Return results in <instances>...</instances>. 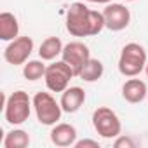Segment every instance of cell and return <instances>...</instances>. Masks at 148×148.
I'll return each instance as SVG.
<instances>
[{
    "label": "cell",
    "mask_w": 148,
    "mask_h": 148,
    "mask_svg": "<svg viewBox=\"0 0 148 148\" xmlns=\"http://www.w3.org/2000/svg\"><path fill=\"white\" fill-rule=\"evenodd\" d=\"M105 26L103 12L89 9L82 2H73L66 11V30L73 37H94Z\"/></svg>",
    "instance_id": "obj_1"
},
{
    "label": "cell",
    "mask_w": 148,
    "mask_h": 148,
    "mask_svg": "<svg viewBox=\"0 0 148 148\" xmlns=\"http://www.w3.org/2000/svg\"><path fill=\"white\" fill-rule=\"evenodd\" d=\"M148 59L146 51L143 45L136 42H129L122 47L120 58H119V71L124 77H136L145 70Z\"/></svg>",
    "instance_id": "obj_2"
},
{
    "label": "cell",
    "mask_w": 148,
    "mask_h": 148,
    "mask_svg": "<svg viewBox=\"0 0 148 148\" xmlns=\"http://www.w3.org/2000/svg\"><path fill=\"white\" fill-rule=\"evenodd\" d=\"M33 108V99L25 91H14L5 105H4V117L11 125H21L30 119Z\"/></svg>",
    "instance_id": "obj_3"
},
{
    "label": "cell",
    "mask_w": 148,
    "mask_h": 148,
    "mask_svg": "<svg viewBox=\"0 0 148 148\" xmlns=\"http://www.w3.org/2000/svg\"><path fill=\"white\" fill-rule=\"evenodd\" d=\"M33 110L37 115V120L42 125H56L61 120V103H58L51 92H37L33 96Z\"/></svg>",
    "instance_id": "obj_4"
},
{
    "label": "cell",
    "mask_w": 148,
    "mask_h": 148,
    "mask_svg": "<svg viewBox=\"0 0 148 148\" xmlns=\"http://www.w3.org/2000/svg\"><path fill=\"white\" fill-rule=\"evenodd\" d=\"M92 127L105 139L117 138L122 132V124L119 115L108 106H99L92 112Z\"/></svg>",
    "instance_id": "obj_5"
},
{
    "label": "cell",
    "mask_w": 148,
    "mask_h": 148,
    "mask_svg": "<svg viewBox=\"0 0 148 148\" xmlns=\"http://www.w3.org/2000/svg\"><path fill=\"white\" fill-rule=\"evenodd\" d=\"M73 77H75V73H73L71 66L61 59V61H54L52 64L47 66L44 80H45V86L49 91L63 92L66 87H70V80Z\"/></svg>",
    "instance_id": "obj_6"
},
{
    "label": "cell",
    "mask_w": 148,
    "mask_h": 148,
    "mask_svg": "<svg viewBox=\"0 0 148 148\" xmlns=\"http://www.w3.org/2000/svg\"><path fill=\"white\" fill-rule=\"evenodd\" d=\"M32 52H33V38L23 35L9 42V45L4 49V59L12 66H19L28 61Z\"/></svg>",
    "instance_id": "obj_7"
},
{
    "label": "cell",
    "mask_w": 148,
    "mask_h": 148,
    "mask_svg": "<svg viewBox=\"0 0 148 148\" xmlns=\"http://www.w3.org/2000/svg\"><path fill=\"white\" fill-rule=\"evenodd\" d=\"M61 59L66 61L73 73H75V77H79V73L82 71V68L86 66V63L91 59V51L89 47L84 44V42H68L64 47H63V52H61Z\"/></svg>",
    "instance_id": "obj_8"
},
{
    "label": "cell",
    "mask_w": 148,
    "mask_h": 148,
    "mask_svg": "<svg viewBox=\"0 0 148 148\" xmlns=\"http://www.w3.org/2000/svg\"><path fill=\"white\" fill-rule=\"evenodd\" d=\"M103 16H105V26L110 32H122L131 23V12L124 4H113V2L106 4Z\"/></svg>",
    "instance_id": "obj_9"
},
{
    "label": "cell",
    "mask_w": 148,
    "mask_h": 148,
    "mask_svg": "<svg viewBox=\"0 0 148 148\" xmlns=\"http://www.w3.org/2000/svg\"><path fill=\"white\" fill-rule=\"evenodd\" d=\"M59 103H61L63 112H66V113H75L86 103V91L82 87H77V86L66 87L61 92V101Z\"/></svg>",
    "instance_id": "obj_10"
},
{
    "label": "cell",
    "mask_w": 148,
    "mask_h": 148,
    "mask_svg": "<svg viewBox=\"0 0 148 148\" xmlns=\"http://www.w3.org/2000/svg\"><path fill=\"white\" fill-rule=\"evenodd\" d=\"M51 141L56 146L66 148V146H75L77 143V129L71 124H64V122H58L56 125H52L51 131Z\"/></svg>",
    "instance_id": "obj_11"
},
{
    "label": "cell",
    "mask_w": 148,
    "mask_h": 148,
    "mask_svg": "<svg viewBox=\"0 0 148 148\" xmlns=\"http://www.w3.org/2000/svg\"><path fill=\"white\" fill-rule=\"evenodd\" d=\"M148 96V89H146V84L139 79H129L124 82L122 86V98L127 101V103H141L145 98Z\"/></svg>",
    "instance_id": "obj_12"
},
{
    "label": "cell",
    "mask_w": 148,
    "mask_h": 148,
    "mask_svg": "<svg viewBox=\"0 0 148 148\" xmlns=\"http://www.w3.org/2000/svg\"><path fill=\"white\" fill-rule=\"evenodd\" d=\"M19 37V23L12 12L0 14V38L4 42H11Z\"/></svg>",
    "instance_id": "obj_13"
},
{
    "label": "cell",
    "mask_w": 148,
    "mask_h": 148,
    "mask_svg": "<svg viewBox=\"0 0 148 148\" xmlns=\"http://www.w3.org/2000/svg\"><path fill=\"white\" fill-rule=\"evenodd\" d=\"M63 47L64 45H63L59 37H47L38 47V56L44 61H52L63 52Z\"/></svg>",
    "instance_id": "obj_14"
},
{
    "label": "cell",
    "mask_w": 148,
    "mask_h": 148,
    "mask_svg": "<svg viewBox=\"0 0 148 148\" xmlns=\"http://www.w3.org/2000/svg\"><path fill=\"white\" fill-rule=\"evenodd\" d=\"M103 73H105V66L99 59H94L91 58L86 66L82 68V71L79 73V79H82L84 82H96L103 77Z\"/></svg>",
    "instance_id": "obj_15"
},
{
    "label": "cell",
    "mask_w": 148,
    "mask_h": 148,
    "mask_svg": "<svg viewBox=\"0 0 148 148\" xmlns=\"http://www.w3.org/2000/svg\"><path fill=\"white\" fill-rule=\"evenodd\" d=\"M4 148H26L30 145V134L23 129H12L2 141Z\"/></svg>",
    "instance_id": "obj_16"
},
{
    "label": "cell",
    "mask_w": 148,
    "mask_h": 148,
    "mask_svg": "<svg viewBox=\"0 0 148 148\" xmlns=\"http://www.w3.org/2000/svg\"><path fill=\"white\" fill-rule=\"evenodd\" d=\"M47 66L44 64V59H32L23 64V77L30 82H35L38 79H44Z\"/></svg>",
    "instance_id": "obj_17"
},
{
    "label": "cell",
    "mask_w": 148,
    "mask_h": 148,
    "mask_svg": "<svg viewBox=\"0 0 148 148\" xmlns=\"http://www.w3.org/2000/svg\"><path fill=\"white\" fill-rule=\"evenodd\" d=\"M113 146H115V148H134L136 143H134L132 138H129V136H117Z\"/></svg>",
    "instance_id": "obj_18"
},
{
    "label": "cell",
    "mask_w": 148,
    "mask_h": 148,
    "mask_svg": "<svg viewBox=\"0 0 148 148\" xmlns=\"http://www.w3.org/2000/svg\"><path fill=\"white\" fill-rule=\"evenodd\" d=\"M75 148H99V143L96 141V139H77V143H75Z\"/></svg>",
    "instance_id": "obj_19"
},
{
    "label": "cell",
    "mask_w": 148,
    "mask_h": 148,
    "mask_svg": "<svg viewBox=\"0 0 148 148\" xmlns=\"http://www.w3.org/2000/svg\"><path fill=\"white\" fill-rule=\"evenodd\" d=\"M86 2H92V4H110L113 0H86Z\"/></svg>",
    "instance_id": "obj_20"
},
{
    "label": "cell",
    "mask_w": 148,
    "mask_h": 148,
    "mask_svg": "<svg viewBox=\"0 0 148 148\" xmlns=\"http://www.w3.org/2000/svg\"><path fill=\"white\" fill-rule=\"evenodd\" d=\"M145 71H146V77H148V63H146V66H145Z\"/></svg>",
    "instance_id": "obj_21"
},
{
    "label": "cell",
    "mask_w": 148,
    "mask_h": 148,
    "mask_svg": "<svg viewBox=\"0 0 148 148\" xmlns=\"http://www.w3.org/2000/svg\"><path fill=\"white\" fill-rule=\"evenodd\" d=\"M125 2H134V0H125Z\"/></svg>",
    "instance_id": "obj_22"
}]
</instances>
